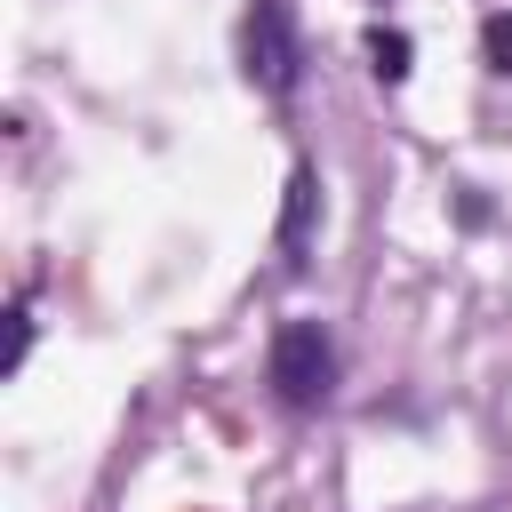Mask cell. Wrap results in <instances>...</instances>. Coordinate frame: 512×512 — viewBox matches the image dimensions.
<instances>
[{
  "label": "cell",
  "mask_w": 512,
  "mask_h": 512,
  "mask_svg": "<svg viewBox=\"0 0 512 512\" xmlns=\"http://www.w3.org/2000/svg\"><path fill=\"white\" fill-rule=\"evenodd\" d=\"M240 72H248L256 96H296L304 40H296L288 0H248V16H240Z\"/></svg>",
  "instance_id": "obj_1"
},
{
  "label": "cell",
  "mask_w": 512,
  "mask_h": 512,
  "mask_svg": "<svg viewBox=\"0 0 512 512\" xmlns=\"http://www.w3.org/2000/svg\"><path fill=\"white\" fill-rule=\"evenodd\" d=\"M408 56H416V48H408V32H400V24H368V72H376L384 88H400V80H408Z\"/></svg>",
  "instance_id": "obj_4"
},
{
  "label": "cell",
  "mask_w": 512,
  "mask_h": 512,
  "mask_svg": "<svg viewBox=\"0 0 512 512\" xmlns=\"http://www.w3.org/2000/svg\"><path fill=\"white\" fill-rule=\"evenodd\" d=\"M480 56H488L496 80H512V8H496V16L480 24Z\"/></svg>",
  "instance_id": "obj_5"
},
{
  "label": "cell",
  "mask_w": 512,
  "mask_h": 512,
  "mask_svg": "<svg viewBox=\"0 0 512 512\" xmlns=\"http://www.w3.org/2000/svg\"><path fill=\"white\" fill-rule=\"evenodd\" d=\"M24 352H32V312L16 304V312H8V376L24 368Z\"/></svg>",
  "instance_id": "obj_6"
},
{
  "label": "cell",
  "mask_w": 512,
  "mask_h": 512,
  "mask_svg": "<svg viewBox=\"0 0 512 512\" xmlns=\"http://www.w3.org/2000/svg\"><path fill=\"white\" fill-rule=\"evenodd\" d=\"M312 208H320V176L296 160L288 168V200H280V256L288 264H304V248H312Z\"/></svg>",
  "instance_id": "obj_3"
},
{
  "label": "cell",
  "mask_w": 512,
  "mask_h": 512,
  "mask_svg": "<svg viewBox=\"0 0 512 512\" xmlns=\"http://www.w3.org/2000/svg\"><path fill=\"white\" fill-rule=\"evenodd\" d=\"M272 392L288 408H320L336 392V344H328L320 320H280V336H272Z\"/></svg>",
  "instance_id": "obj_2"
}]
</instances>
